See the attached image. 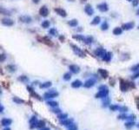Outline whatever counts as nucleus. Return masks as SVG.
Here are the masks:
<instances>
[{"label":"nucleus","mask_w":139,"mask_h":130,"mask_svg":"<svg viewBox=\"0 0 139 130\" xmlns=\"http://www.w3.org/2000/svg\"><path fill=\"white\" fill-rule=\"evenodd\" d=\"M128 118V114L126 113H120V114H118L117 119L120 120V121H125Z\"/></svg>","instance_id":"30"},{"label":"nucleus","mask_w":139,"mask_h":130,"mask_svg":"<svg viewBox=\"0 0 139 130\" xmlns=\"http://www.w3.org/2000/svg\"><path fill=\"white\" fill-rule=\"evenodd\" d=\"M63 79H64V81H66V82L71 80V72H66V73H64V76H63Z\"/></svg>","instance_id":"35"},{"label":"nucleus","mask_w":139,"mask_h":130,"mask_svg":"<svg viewBox=\"0 0 139 130\" xmlns=\"http://www.w3.org/2000/svg\"><path fill=\"white\" fill-rule=\"evenodd\" d=\"M85 11L88 16H92L94 14V10L91 5H86L85 7Z\"/></svg>","instance_id":"15"},{"label":"nucleus","mask_w":139,"mask_h":130,"mask_svg":"<svg viewBox=\"0 0 139 130\" xmlns=\"http://www.w3.org/2000/svg\"><path fill=\"white\" fill-rule=\"evenodd\" d=\"M109 110L112 112H115V111H118L119 108H120V106L117 105V104H110L109 107Z\"/></svg>","instance_id":"27"},{"label":"nucleus","mask_w":139,"mask_h":130,"mask_svg":"<svg viewBox=\"0 0 139 130\" xmlns=\"http://www.w3.org/2000/svg\"><path fill=\"white\" fill-rule=\"evenodd\" d=\"M71 48H72L73 52L75 53L78 57H85V53L79 47H78V46L75 45V44H71Z\"/></svg>","instance_id":"3"},{"label":"nucleus","mask_w":139,"mask_h":130,"mask_svg":"<svg viewBox=\"0 0 139 130\" xmlns=\"http://www.w3.org/2000/svg\"><path fill=\"white\" fill-rule=\"evenodd\" d=\"M67 130H78V127L76 123H73L72 125L67 128Z\"/></svg>","instance_id":"44"},{"label":"nucleus","mask_w":139,"mask_h":130,"mask_svg":"<svg viewBox=\"0 0 139 130\" xmlns=\"http://www.w3.org/2000/svg\"><path fill=\"white\" fill-rule=\"evenodd\" d=\"M6 60V56L5 54H0V62H5Z\"/></svg>","instance_id":"48"},{"label":"nucleus","mask_w":139,"mask_h":130,"mask_svg":"<svg viewBox=\"0 0 139 130\" xmlns=\"http://www.w3.org/2000/svg\"><path fill=\"white\" fill-rule=\"evenodd\" d=\"M0 94H2V90H1V88H0Z\"/></svg>","instance_id":"57"},{"label":"nucleus","mask_w":139,"mask_h":130,"mask_svg":"<svg viewBox=\"0 0 139 130\" xmlns=\"http://www.w3.org/2000/svg\"><path fill=\"white\" fill-rule=\"evenodd\" d=\"M69 69L72 74H78L80 72V67L77 64H71L69 66Z\"/></svg>","instance_id":"10"},{"label":"nucleus","mask_w":139,"mask_h":130,"mask_svg":"<svg viewBox=\"0 0 139 130\" xmlns=\"http://www.w3.org/2000/svg\"><path fill=\"white\" fill-rule=\"evenodd\" d=\"M4 130H12L11 128H9V127H5V128H4Z\"/></svg>","instance_id":"55"},{"label":"nucleus","mask_w":139,"mask_h":130,"mask_svg":"<svg viewBox=\"0 0 139 130\" xmlns=\"http://www.w3.org/2000/svg\"><path fill=\"white\" fill-rule=\"evenodd\" d=\"M51 85H52V82H43V83H41V84L39 85V88L40 89H49L50 87H51Z\"/></svg>","instance_id":"22"},{"label":"nucleus","mask_w":139,"mask_h":130,"mask_svg":"<svg viewBox=\"0 0 139 130\" xmlns=\"http://www.w3.org/2000/svg\"><path fill=\"white\" fill-rule=\"evenodd\" d=\"M57 118H58L59 121L65 120V119L68 118V114H67V113H60V114H57Z\"/></svg>","instance_id":"28"},{"label":"nucleus","mask_w":139,"mask_h":130,"mask_svg":"<svg viewBox=\"0 0 139 130\" xmlns=\"http://www.w3.org/2000/svg\"><path fill=\"white\" fill-rule=\"evenodd\" d=\"M106 52H107V51L103 48H97L96 50H95V51H94L95 55H96L97 57H100V58H103L105 54H106Z\"/></svg>","instance_id":"8"},{"label":"nucleus","mask_w":139,"mask_h":130,"mask_svg":"<svg viewBox=\"0 0 139 130\" xmlns=\"http://www.w3.org/2000/svg\"><path fill=\"white\" fill-rule=\"evenodd\" d=\"M73 38L77 39V40H78V41L85 42V36H83V35H77V36H73Z\"/></svg>","instance_id":"40"},{"label":"nucleus","mask_w":139,"mask_h":130,"mask_svg":"<svg viewBox=\"0 0 139 130\" xmlns=\"http://www.w3.org/2000/svg\"><path fill=\"white\" fill-rule=\"evenodd\" d=\"M136 126H137V128H139V122H138V123L136 124Z\"/></svg>","instance_id":"56"},{"label":"nucleus","mask_w":139,"mask_h":130,"mask_svg":"<svg viewBox=\"0 0 139 130\" xmlns=\"http://www.w3.org/2000/svg\"><path fill=\"white\" fill-rule=\"evenodd\" d=\"M83 85H84V83L82 82V81L75 80L71 82V88H73V89H79L80 87H82Z\"/></svg>","instance_id":"14"},{"label":"nucleus","mask_w":139,"mask_h":130,"mask_svg":"<svg viewBox=\"0 0 139 130\" xmlns=\"http://www.w3.org/2000/svg\"><path fill=\"white\" fill-rule=\"evenodd\" d=\"M82 1H86V0H82Z\"/></svg>","instance_id":"60"},{"label":"nucleus","mask_w":139,"mask_h":130,"mask_svg":"<svg viewBox=\"0 0 139 130\" xmlns=\"http://www.w3.org/2000/svg\"><path fill=\"white\" fill-rule=\"evenodd\" d=\"M36 121H37V117H36V115H33V116L30 119L29 122H30V128H31V129H33V128H36Z\"/></svg>","instance_id":"17"},{"label":"nucleus","mask_w":139,"mask_h":130,"mask_svg":"<svg viewBox=\"0 0 139 130\" xmlns=\"http://www.w3.org/2000/svg\"><path fill=\"white\" fill-rule=\"evenodd\" d=\"M111 104V99L109 98V97H105L103 99V102H102V106L103 107H109V105Z\"/></svg>","instance_id":"19"},{"label":"nucleus","mask_w":139,"mask_h":130,"mask_svg":"<svg viewBox=\"0 0 139 130\" xmlns=\"http://www.w3.org/2000/svg\"><path fill=\"white\" fill-rule=\"evenodd\" d=\"M49 34L53 36V37H57V35H58V32H57V30H56L55 28H51V29L49 30Z\"/></svg>","instance_id":"38"},{"label":"nucleus","mask_w":139,"mask_h":130,"mask_svg":"<svg viewBox=\"0 0 139 130\" xmlns=\"http://www.w3.org/2000/svg\"><path fill=\"white\" fill-rule=\"evenodd\" d=\"M138 29H139V26H138Z\"/></svg>","instance_id":"61"},{"label":"nucleus","mask_w":139,"mask_h":130,"mask_svg":"<svg viewBox=\"0 0 139 130\" xmlns=\"http://www.w3.org/2000/svg\"><path fill=\"white\" fill-rule=\"evenodd\" d=\"M135 26V23H133V22H129V23H123V25H122V29H123V30H131V29H133Z\"/></svg>","instance_id":"11"},{"label":"nucleus","mask_w":139,"mask_h":130,"mask_svg":"<svg viewBox=\"0 0 139 130\" xmlns=\"http://www.w3.org/2000/svg\"><path fill=\"white\" fill-rule=\"evenodd\" d=\"M102 59L106 62H109L111 61L112 59V53L111 52H106V54L104 55V57L102 58Z\"/></svg>","instance_id":"20"},{"label":"nucleus","mask_w":139,"mask_h":130,"mask_svg":"<svg viewBox=\"0 0 139 130\" xmlns=\"http://www.w3.org/2000/svg\"><path fill=\"white\" fill-rule=\"evenodd\" d=\"M18 81L21 82H23V83H24V82H29V78H28L26 75H20V76L18 77Z\"/></svg>","instance_id":"33"},{"label":"nucleus","mask_w":139,"mask_h":130,"mask_svg":"<svg viewBox=\"0 0 139 130\" xmlns=\"http://www.w3.org/2000/svg\"><path fill=\"white\" fill-rule=\"evenodd\" d=\"M135 126H136V123H135V121H127L124 123V127H125L127 129H131L132 128H134Z\"/></svg>","instance_id":"21"},{"label":"nucleus","mask_w":139,"mask_h":130,"mask_svg":"<svg viewBox=\"0 0 139 130\" xmlns=\"http://www.w3.org/2000/svg\"><path fill=\"white\" fill-rule=\"evenodd\" d=\"M133 1V6H137L139 4V0H132Z\"/></svg>","instance_id":"50"},{"label":"nucleus","mask_w":139,"mask_h":130,"mask_svg":"<svg viewBox=\"0 0 139 130\" xmlns=\"http://www.w3.org/2000/svg\"><path fill=\"white\" fill-rule=\"evenodd\" d=\"M93 37H85V43L86 44H91V43H93Z\"/></svg>","instance_id":"41"},{"label":"nucleus","mask_w":139,"mask_h":130,"mask_svg":"<svg viewBox=\"0 0 139 130\" xmlns=\"http://www.w3.org/2000/svg\"><path fill=\"white\" fill-rule=\"evenodd\" d=\"M137 15H139V10L137 11Z\"/></svg>","instance_id":"58"},{"label":"nucleus","mask_w":139,"mask_h":130,"mask_svg":"<svg viewBox=\"0 0 139 130\" xmlns=\"http://www.w3.org/2000/svg\"><path fill=\"white\" fill-rule=\"evenodd\" d=\"M137 78H139V70L137 71V72H135L134 75L131 76V79H132V80H136Z\"/></svg>","instance_id":"46"},{"label":"nucleus","mask_w":139,"mask_h":130,"mask_svg":"<svg viewBox=\"0 0 139 130\" xmlns=\"http://www.w3.org/2000/svg\"><path fill=\"white\" fill-rule=\"evenodd\" d=\"M44 127H45V121H43V120H37V121H36V128H39V129H41V128H44Z\"/></svg>","instance_id":"23"},{"label":"nucleus","mask_w":139,"mask_h":130,"mask_svg":"<svg viewBox=\"0 0 139 130\" xmlns=\"http://www.w3.org/2000/svg\"><path fill=\"white\" fill-rule=\"evenodd\" d=\"M108 29H109V23H108L106 21H104V22H103L102 24H101V30H107Z\"/></svg>","instance_id":"39"},{"label":"nucleus","mask_w":139,"mask_h":130,"mask_svg":"<svg viewBox=\"0 0 139 130\" xmlns=\"http://www.w3.org/2000/svg\"><path fill=\"white\" fill-rule=\"evenodd\" d=\"M55 12H56L57 15H59L60 17H67L66 11H65L64 9H62V8H56V9H55Z\"/></svg>","instance_id":"18"},{"label":"nucleus","mask_w":139,"mask_h":130,"mask_svg":"<svg viewBox=\"0 0 139 130\" xmlns=\"http://www.w3.org/2000/svg\"><path fill=\"white\" fill-rule=\"evenodd\" d=\"M51 112H52V113H54V114H60V113H62V110L57 107H53L52 110H51Z\"/></svg>","instance_id":"45"},{"label":"nucleus","mask_w":139,"mask_h":130,"mask_svg":"<svg viewBox=\"0 0 139 130\" xmlns=\"http://www.w3.org/2000/svg\"><path fill=\"white\" fill-rule=\"evenodd\" d=\"M0 14L5 15V16H11V15H12L9 10L5 9V8H3V7H0Z\"/></svg>","instance_id":"25"},{"label":"nucleus","mask_w":139,"mask_h":130,"mask_svg":"<svg viewBox=\"0 0 139 130\" xmlns=\"http://www.w3.org/2000/svg\"><path fill=\"white\" fill-rule=\"evenodd\" d=\"M0 122H1V125L3 127H9L10 125H12V120L10 118H3Z\"/></svg>","instance_id":"13"},{"label":"nucleus","mask_w":139,"mask_h":130,"mask_svg":"<svg viewBox=\"0 0 139 130\" xmlns=\"http://www.w3.org/2000/svg\"><path fill=\"white\" fill-rule=\"evenodd\" d=\"M120 89H121L122 91L126 92L128 90V89H129V83L121 79L120 80Z\"/></svg>","instance_id":"16"},{"label":"nucleus","mask_w":139,"mask_h":130,"mask_svg":"<svg viewBox=\"0 0 139 130\" xmlns=\"http://www.w3.org/2000/svg\"><path fill=\"white\" fill-rule=\"evenodd\" d=\"M73 123H74V119L73 118H67L65 119V120L60 121V124H61L62 126H64V127H66V128L72 125Z\"/></svg>","instance_id":"6"},{"label":"nucleus","mask_w":139,"mask_h":130,"mask_svg":"<svg viewBox=\"0 0 139 130\" xmlns=\"http://www.w3.org/2000/svg\"><path fill=\"white\" fill-rule=\"evenodd\" d=\"M4 110H5V107H4V106H3L2 104L0 103V114H1V113H3V112H4Z\"/></svg>","instance_id":"52"},{"label":"nucleus","mask_w":139,"mask_h":130,"mask_svg":"<svg viewBox=\"0 0 139 130\" xmlns=\"http://www.w3.org/2000/svg\"><path fill=\"white\" fill-rule=\"evenodd\" d=\"M19 21L23 23H30L32 22L31 17L28 16V15H22L19 17Z\"/></svg>","instance_id":"5"},{"label":"nucleus","mask_w":139,"mask_h":130,"mask_svg":"<svg viewBox=\"0 0 139 130\" xmlns=\"http://www.w3.org/2000/svg\"><path fill=\"white\" fill-rule=\"evenodd\" d=\"M127 1H129V2H131V1H132V0H127Z\"/></svg>","instance_id":"59"},{"label":"nucleus","mask_w":139,"mask_h":130,"mask_svg":"<svg viewBox=\"0 0 139 130\" xmlns=\"http://www.w3.org/2000/svg\"><path fill=\"white\" fill-rule=\"evenodd\" d=\"M109 94V89H102V90H98V92L96 94V97L97 99H103L105 97H107Z\"/></svg>","instance_id":"2"},{"label":"nucleus","mask_w":139,"mask_h":130,"mask_svg":"<svg viewBox=\"0 0 139 130\" xmlns=\"http://www.w3.org/2000/svg\"><path fill=\"white\" fill-rule=\"evenodd\" d=\"M40 1H41V0H32V2L34 3V4H36V5H37V4H39V3H40Z\"/></svg>","instance_id":"53"},{"label":"nucleus","mask_w":139,"mask_h":130,"mask_svg":"<svg viewBox=\"0 0 139 130\" xmlns=\"http://www.w3.org/2000/svg\"><path fill=\"white\" fill-rule=\"evenodd\" d=\"M136 102H137V107L139 110V96H137V97H136Z\"/></svg>","instance_id":"51"},{"label":"nucleus","mask_w":139,"mask_h":130,"mask_svg":"<svg viewBox=\"0 0 139 130\" xmlns=\"http://www.w3.org/2000/svg\"><path fill=\"white\" fill-rule=\"evenodd\" d=\"M12 101H13V102L16 103V104H23V103H25V101L24 100L19 98V97H17V96L13 97V98H12Z\"/></svg>","instance_id":"26"},{"label":"nucleus","mask_w":139,"mask_h":130,"mask_svg":"<svg viewBox=\"0 0 139 130\" xmlns=\"http://www.w3.org/2000/svg\"><path fill=\"white\" fill-rule=\"evenodd\" d=\"M120 113H127L128 111H129V108H128V107H126V106H120V108H119L118 110Z\"/></svg>","instance_id":"43"},{"label":"nucleus","mask_w":139,"mask_h":130,"mask_svg":"<svg viewBox=\"0 0 139 130\" xmlns=\"http://www.w3.org/2000/svg\"><path fill=\"white\" fill-rule=\"evenodd\" d=\"M50 21L49 20H44L41 23V26L43 28V29H47V28L50 27Z\"/></svg>","instance_id":"36"},{"label":"nucleus","mask_w":139,"mask_h":130,"mask_svg":"<svg viewBox=\"0 0 139 130\" xmlns=\"http://www.w3.org/2000/svg\"><path fill=\"white\" fill-rule=\"evenodd\" d=\"M139 70V62L137 64H135V65H133L131 68H130V71H132V72H137V71Z\"/></svg>","instance_id":"42"},{"label":"nucleus","mask_w":139,"mask_h":130,"mask_svg":"<svg viewBox=\"0 0 139 130\" xmlns=\"http://www.w3.org/2000/svg\"><path fill=\"white\" fill-rule=\"evenodd\" d=\"M1 23L5 26H7V27H11L14 24V22L12 19L9 18V17H5V18L1 19Z\"/></svg>","instance_id":"7"},{"label":"nucleus","mask_w":139,"mask_h":130,"mask_svg":"<svg viewBox=\"0 0 139 130\" xmlns=\"http://www.w3.org/2000/svg\"><path fill=\"white\" fill-rule=\"evenodd\" d=\"M97 9L100 11L101 12H106L108 11V10H109V6L106 3H102L100 5H98L97 6Z\"/></svg>","instance_id":"12"},{"label":"nucleus","mask_w":139,"mask_h":130,"mask_svg":"<svg viewBox=\"0 0 139 130\" xmlns=\"http://www.w3.org/2000/svg\"><path fill=\"white\" fill-rule=\"evenodd\" d=\"M96 83H97V80L95 78H89L88 80L85 81V82L84 83L83 86L85 87V88H86V89H91V88L95 86Z\"/></svg>","instance_id":"4"},{"label":"nucleus","mask_w":139,"mask_h":130,"mask_svg":"<svg viewBox=\"0 0 139 130\" xmlns=\"http://www.w3.org/2000/svg\"><path fill=\"white\" fill-rule=\"evenodd\" d=\"M6 68H7V70L9 71V72H12V73H14V72L17 70L16 66L13 65V64H9V65H7Z\"/></svg>","instance_id":"29"},{"label":"nucleus","mask_w":139,"mask_h":130,"mask_svg":"<svg viewBox=\"0 0 139 130\" xmlns=\"http://www.w3.org/2000/svg\"><path fill=\"white\" fill-rule=\"evenodd\" d=\"M98 72L100 73V75L103 76V78H107L108 77V72L105 69H103V68H100L99 70H98Z\"/></svg>","instance_id":"37"},{"label":"nucleus","mask_w":139,"mask_h":130,"mask_svg":"<svg viewBox=\"0 0 139 130\" xmlns=\"http://www.w3.org/2000/svg\"><path fill=\"white\" fill-rule=\"evenodd\" d=\"M58 96H59V93L56 89H50V90L43 94V98L46 99V100H50V99L56 98Z\"/></svg>","instance_id":"1"},{"label":"nucleus","mask_w":139,"mask_h":130,"mask_svg":"<svg viewBox=\"0 0 139 130\" xmlns=\"http://www.w3.org/2000/svg\"><path fill=\"white\" fill-rule=\"evenodd\" d=\"M123 33V29L120 27H116L113 30V34L114 35H116V36H119V35H121Z\"/></svg>","instance_id":"31"},{"label":"nucleus","mask_w":139,"mask_h":130,"mask_svg":"<svg viewBox=\"0 0 139 130\" xmlns=\"http://www.w3.org/2000/svg\"><path fill=\"white\" fill-rule=\"evenodd\" d=\"M108 89V87L106 85L103 84V85H100L98 87V90H102V89Z\"/></svg>","instance_id":"49"},{"label":"nucleus","mask_w":139,"mask_h":130,"mask_svg":"<svg viewBox=\"0 0 139 130\" xmlns=\"http://www.w3.org/2000/svg\"><path fill=\"white\" fill-rule=\"evenodd\" d=\"M138 84H139V82H138Z\"/></svg>","instance_id":"62"},{"label":"nucleus","mask_w":139,"mask_h":130,"mask_svg":"<svg viewBox=\"0 0 139 130\" xmlns=\"http://www.w3.org/2000/svg\"><path fill=\"white\" fill-rule=\"evenodd\" d=\"M39 14H40V16L41 17H48L49 15V9L47 8V6L45 5H43L40 8L39 10Z\"/></svg>","instance_id":"9"},{"label":"nucleus","mask_w":139,"mask_h":130,"mask_svg":"<svg viewBox=\"0 0 139 130\" xmlns=\"http://www.w3.org/2000/svg\"><path fill=\"white\" fill-rule=\"evenodd\" d=\"M136 120V116L134 114H130L128 115V118H127V121H134Z\"/></svg>","instance_id":"47"},{"label":"nucleus","mask_w":139,"mask_h":130,"mask_svg":"<svg viewBox=\"0 0 139 130\" xmlns=\"http://www.w3.org/2000/svg\"><path fill=\"white\" fill-rule=\"evenodd\" d=\"M40 130H50V128H47V127H44V128H41Z\"/></svg>","instance_id":"54"},{"label":"nucleus","mask_w":139,"mask_h":130,"mask_svg":"<svg viewBox=\"0 0 139 130\" xmlns=\"http://www.w3.org/2000/svg\"><path fill=\"white\" fill-rule=\"evenodd\" d=\"M100 22H101V17H100L97 16L94 17L93 20H92V22H91V23L92 25H97V24H98V23H100Z\"/></svg>","instance_id":"32"},{"label":"nucleus","mask_w":139,"mask_h":130,"mask_svg":"<svg viewBox=\"0 0 139 130\" xmlns=\"http://www.w3.org/2000/svg\"><path fill=\"white\" fill-rule=\"evenodd\" d=\"M46 104H47L48 106H50V107H58V102H56V101H51V100L47 101V102H46Z\"/></svg>","instance_id":"24"},{"label":"nucleus","mask_w":139,"mask_h":130,"mask_svg":"<svg viewBox=\"0 0 139 130\" xmlns=\"http://www.w3.org/2000/svg\"><path fill=\"white\" fill-rule=\"evenodd\" d=\"M68 24L71 26V27H76V26H78V22L77 19H72V20H70L69 21Z\"/></svg>","instance_id":"34"}]
</instances>
